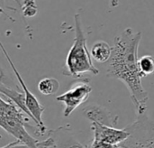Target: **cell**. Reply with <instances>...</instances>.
I'll return each instance as SVG.
<instances>
[{
	"label": "cell",
	"instance_id": "obj_1",
	"mask_svg": "<svg viewBox=\"0 0 154 148\" xmlns=\"http://www.w3.org/2000/svg\"><path fill=\"white\" fill-rule=\"evenodd\" d=\"M142 40L141 32H134L131 27L115 38L112 55L108 61L106 74L120 80L127 87L137 115L146 113L148 92L144 90L139 69L138 49Z\"/></svg>",
	"mask_w": 154,
	"mask_h": 148
},
{
	"label": "cell",
	"instance_id": "obj_2",
	"mask_svg": "<svg viewBox=\"0 0 154 148\" xmlns=\"http://www.w3.org/2000/svg\"><path fill=\"white\" fill-rule=\"evenodd\" d=\"M30 118L9 99L0 98V126L15 140L28 146L30 148H54L51 137L43 141H38L27 130V122Z\"/></svg>",
	"mask_w": 154,
	"mask_h": 148
},
{
	"label": "cell",
	"instance_id": "obj_3",
	"mask_svg": "<svg viewBox=\"0 0 154 148\" xmlns=\"http://www.w3.org/2000/svg\"><path fill=\"white\" fill-rule=\"evenodd\" d=\"M74 23L75 37L67 54L62 73L65 76L72 77L78 80L81 79L86 73L97 75L99 71L94 65L93 58L88 49L87 37L82 27L81 16L79 14H75Z\"/></svg>",
	"mask_w": 154,
	"mask_h": 148
},
{
	"label": "cell",
	"instance_id": "obj_4",
	"mask_svg": "<svg viewBox=\"0 0 154 148\" xmlns=\"http://www.w3.org/2000/svg\"><path fill=\"white\" fill-rule=\"evenodd\" d=\"M130 133L121 146L124 148H154V120L144 113L125 128Z\"/></svg>",
	"mask_w": 154,
	"mask_h": 148
},
{
	"label": "cell",
	"instance_id": "obj_5",
	"mask_svg": "<svg viewBox=\"0 0 154 148\" xmlns=\"http://www.w3.org/2000/svg\"><path fill=\"white\" fill-rule=\"evenodd\" d=\"M91 91L89 80L79 79L66 92L58 96L56 100L64 105L63 117L69 118L77 108L84 104L88 99Z\"/></svg>",
	"mask_w": 154,
	"mask_h": 148
},
{
	"label": "cell",
	"instance_id": "obj_6",
	"mask_svg": "<svg viewBox=\"0 0 154 148\" xmlns=\"http://www.w3.org/2000/svg\"><path fill=\"white\" fill-rule=\"evenodd\" d=\"M1 49L7 60V61L9 62L14 73V76L16 77L17 80L19 81L20 85H21V88H22V90L23 91L24 93V96H25V102H26V106L32 117V120L35 122L36 124V127L38 128V133L40 136H43L45 133H46V130H47V128L46 126L44 125V122L42 120V114L44 112V109L45 108L40 103V101L38 100V99L33 95V93L32 91H30V90L27 88L22 75L19 73V71H17L16 67L14 66L13 61L11 60L9 54L7 53L6 50L5 49L4 45L1 44Z\"/></svg>",
	"mask_w": 154,
	"mask_h": 148
},
{
	"label": "cell",
	"instance_id": "obj_7",
	"mask_svg": "<svg viewBox=\"0 0 154 148\" xmlns=\"http://www.w3.org/2000/svg\"><path fill=\"white\" fill-rule=\"evenodd\" d=\"M91 129L94 135L93 140L109 145H122L130 137V133L126 128L118 129L116 127L97 122H91Z\"/></svg>",
	"mask_w": 154,
	"mask_h": 148
},
{
	"label": "cell",
	"instance_id": "obj_8",
	"mask_svg": "<svg viewBox=\"0 0 154 148\" xmlns=\"http://www.w3.org/2000/svg\"><path fill=\"white\" fill-rule=\"evenodd\" d=\"M83 113L91 122H97L103 125L116 127L118 122V117L114 116L111 111L97 104H90L84 108Z\"/></svg>",
	"mask_w": 154,
	"mask_h": 148
},
{
	"label": "cell",
	"instance_id": "obj_9",
	"mask_svg": "<svg viewBox=\"0 0 154 148\" xmlns=\"http://www.w3.org/2000/svg\"><path fill=\"white\" fill-rule=\"evenodd\" d=\"M49 136L54 141V148H86L67 127H60L57 129L51 130Z\"/></svg>",
	"mask_w": 154,
	"mask_h": 148
},
{
	"label": "cell",
	"instance_id": "obj_10",
	"mask_svg": "<svg viewBox=\"0 0 154 148\" xmlns=\"http://www.w3.org/2000/svg\"><path fill=\"white\" fill-rule=\"evenodd\" d=\"M0 92L3 97H6L7 99L11 100L13 103H14L20 109H22L31 119H32V117L26 106L25 102V96L23 90H14L9 88L5 84V81L1 80L0 81Z\"/></svg>",
	"mask_w": 154,
	"mask_h": 148
},
{
	"label": "cell",
	"instance_id": "obj_11",
	"mask_svg": "<svg viewBox=\"0 0 154 148\" xmlns=\"http://www.w3.org/2000/svg\"><path fill=\"white\" fill-rule=\"evenodd\" d=\"M112 50L113 47H111L106 42L97 41L92 45L90 49V53L92 58L97 62L105 63L108 62V61L110 60L112 55Z\"/></svg>",
	"mask_w": 154,
	"mask_h": 148
},
{
	"label": "cell",
	"instance_id": "obj_12",
	"mask_svg": "<svg viewBox=\"0 0 154 148\" xmlns=\"http://www.w3.org/2000/svg\"><path fill=\"white\" fill-rule=\"evenodd\" d=\"M37 88L41 94L50 96L55 94L59 90L60 82L54 78H44L38 82Z\"/></svg>",
	"mask_w": 154,
	"mask_h": 148
},
{
	"label": "cell",
	"instance_id": "obj_13",
	"mask_svg": "<svg viewBox=\"0 0 154 148\" xmlns=\"http://www.w3.org/2000/svg\"><path fill=\"white\" fill-rule=\"evenodd\" d=\"M140 71L143 77L154 74V58L152 55H143L138 61Z\"/></svg>",
	"mask_w": 154,
	"mask_h": 148
},
{
	"label": "cell",
	"instance_id": "obj_14",
	"mask_svg": "<svg viewBox=\"0 0 154 148\" xmlns=\"http://www.w3.org/2000/svg\"><path fill=\"white\" fill-rule=\"evenodd\" d=\"M22 14L24 17H33L38 13V6L35 0H22Z\"/></svg>",
	"mask_w": 154,
	"mask_h": 148
},
{
	"label": "cell",
	"instance_id": "obj_15",
	"mask_svg": "<svg viewBox=\"0 0 154 148\" xmlns=\"http://www.w3.org/2000/svg\"><path fill=\"white\" fill-rule=\"evenodd\" d=\"M88 148H124L121 145H109V144H106V143H102V142H98V141H95L92 140Z\"/></svg>",
	"mask_w": 154,
	"mask_h": 148
},
{
	"label": "cell",
	"instance_id": "obj_16",
	"mask_svg": "<svg viewBox=\"0 0 154 148\" xmlns=\"http://www.w3.org/2000/svg\"><path fill=\"white\" fill-rule=\"evenodd\" d=\"M1 148H30L28 146H26V145H24V144H22V143H20L19 141H17V140H15L14 142H12V143H10V144H8V145H6V146H3V147Z\"/></svg>",
	"mask_w": 154,
	"mask_h": 148
},
{
	"label": "cell",
	"instance_id": "obj_17",
	"mask_svg": "<svg viewBox=\"0 0 154 148\" xmlns=\"http://www.w3.org/2000/svg\"><path fill=\"white\" fill-rule=\"evenodd\" d=\"M20 6L22 5V3L19 1V0H14ZM0 5H1V12L3 13L4 12V6H5V0H0Z\"/></svg>",
	"mask_w": 154,
	"mask_h": 148
},
{
	"label": "cell",
	"instance_id": "obj_18",
	"mask_svg": "<svg viewBox=\"0 0 154 148\" xmlns=\"http://www.w3.org/2000/svg\"><path fill=\"white\" fill-rule=\"evenodd\" d=\"M19 1H20V0H19ZM20 2H21V1H20Z\"/></svg>",
	"mask_w": 154,
	"mask_h": 148
}]
</instances>
